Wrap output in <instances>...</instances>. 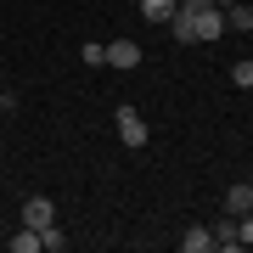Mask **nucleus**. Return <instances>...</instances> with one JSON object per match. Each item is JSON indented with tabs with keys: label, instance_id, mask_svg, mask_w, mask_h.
Instances as JSON below:
<instances>
[{
	"label": "nucleus",
	"instance_id": "nucleus-10",
	"mask_svg": "<svg viewBox=\"0 0 253 253\" xmlns=\"http://www.w3.org/2000/svg\"><path fill=\"white\" fill-rule=\"evenodd\" d=\"M225 23L248 34V28H253V6H242V0H231V6H225Z\"/></svg>",
	"mask_w": 253,
	"mask_h": 253
},
{
	"label": "nucleus",
	"instance_id": "nucleus-3",
	"mask_svg": "<svg viewBox=\"0 0 253 253\" xmlns=\"http://www.w3.org/2000/svg\"><path fill=\"white\" fill-rule=\"evenodd\" d=\"M56 219V208H51V197H28L23 203V225H34V231H45Z\"/></svg>",
	"mask_w": 253,
	"mask_h": 253
},
{
	"label": "nucleus",
	"instance_id": "nucleus-11",
	"mask_svg": "<svg viewBox=\"0 0 253 253\" xmlns=\"http://www.w3.org/2000/svg\"><path fill=\"white\" fill-rule=\"evenodd\" d=\"M11 253H40V231H34V225H23L17 236H11Z\"/></svg>",
	"mask_w": 253,
	"mask_h": 253
},
{
	"label": "nucleus",
	"instance_id": "nucleus-15",
	"mask_svg": "<svg viewBox=\"0 0 253 253\" xmlns=\"http://www.w3.org/2000/svg\"><path fill=\"white\" fill-rule=\"evenodd\" d=\"M236 236H242V248H253V214H242V219H236Z\"/></svg>",
	"mask_w": 253,
	"mask_h": 253
},
{
	"label": "nucleus",
	"instance_id": "nucleus-13",
	"mask_svg": "<svg viewBox=\"0 0 253 253\" xmlns=\"http://www.w3.org/2000/svg\"><path fill=\"white\" fill-rule=\"evenodd\" d=\"M79 56H84V68H107V45H96V40H90Z\"/></svg>",
	"mask_w": 253,
	"mask_h": 253
},
{
	"label": "nucleus",
	"instance_id": "nucleus-12",
	"mask_svg": "<svg viewBox=\"0 0 253 253\" xmlns=\"http://www.w3.org/2000/svg\"><path fill=\"white\" fill-rule=\"evenodd\" d=\"M40 248H45V253H62V248H68V236H62V231H56V219H51V225H45V231H40Z\"/></svg>",
	"mask_w": 253,
	"mask_h": 253
},
{
	"label": "nucleus",
	"instance_id": "nucleus-14",
	"mask_svg": "<svg viewBox=\"0 0 253 253\" xmlns=\"http://www.w3.org/2000/svg\"><path fill=\"white\" fill-rule=\"evenodd\" d=\"M231 84H242V90H248V84H253V56H242V62L231 68Z\"/></svg>",
	"mask_w": 253,
	"mask_h": 253
},
{
	"label": "nucleus",
	"instance_id": "nucleus-4",
	"mask_svg": "<svg viewBox=\"0 0 253 253\" xmlns=\"http://www.w3.org/2000/svg\"><path fill=\"white\" fill-rule=\"evenodd\" d=\"M225 214H231V219H242V214H253V186H248V180H236V186L225 191Z\"/></svg>",
	"mask_w": 253,
	"mask_h": 253
},
{
	"label": "nucleus",
	"instance_id": "nucleus-6",
	"mask_svg": "<svg viewBox=\"0 0 253 253\" xmlns=\"http://www.w3.org/2000/svg\"><path fill=\"white\" fill-rule=\"evenodd\" d=\"M214 248H219V253H236V248H242V236H236V219H231V214L214 225Z\"/></svg>",
	"mask_w": 253,
	"mask_h": 253
},
{
	"label": "nucleus",
	"instance_id": "nucleus-2",
	"mask_svg": "<svg viewBox=\"0 0 253 253\" xmlns=\"http://www.w3.org/2000/svg\"><path fill=\"white\" fill-rule=\"evenodd\" d=\"M219 34H225V6L191 11V40H219Z\"/></svg>",
	"mask_w": 253,
	"mask_h": 253
},
{
	"label": "nucleus",
	"instance_id": "nucleus-7",
	"mask_svg": "<svg viewBox=\"0 0 253 253\" xmlns=\"http://www.w3.org/2000/svg\"><path fill=\"white\" fill-rule=\"evenodd\" d=\"M208 248H214V231H203V225H191L180 236V253H208Z\"/></svg>",
	"mask_w": 253,
	"mask_h": 253
},
{
	"label": "nucleus",
	"instance_id": "nucleus-9",
	"mask_svg": "<svg viewBox=\"0 0 253 253\" xmlns=\"http://www.w3.org/2000/svg\"><path fill=\"white\" fill-rule=\"evenodd\" d=\"M169 34L180 40V45H191V11H186V6H174V17H169Z\"/></svg>",
	"mask_w": 253,
	"mask_h": 253
},
{
	"label": "nucleus",
	"instance_id": "nucleus-8",
	"mask_svg": "<svg viewBox=\"0 0 253 253\" xmlns=\"http://www.w3.org/2000/svg\"><path fill=\"white\" fill-rule=\"evenodd\" d=\"M174 6H180V0H141V17H146V23H169Z\"/></svg>",
	"mask_w": 253,
	"mask_h": 253
},
{
	"label": "nucleus",
	"instance_id": "nucleus-16",
	"mask_svg": "<svg viewBox=\"0 0 253 253\" xmlns=\"http://www.w3.org/2000/svg\"><path fill=\"white\" fill-rule=\"evenodd\" d=\"M0 113H6V107H0Z\"/></svg>",
	"mask_w": 253,
	"mask_h": 253
},
{
	"label": "nucleus",
	"instance_id": "nucleus-1",
	"mask_svg": "<svg viewBox=\"0 0 253 253\" xmlns=\"http://www.w3.org/2000/svg\"><path fill=\"white\" fill-rule=\"evenodd\" d=\"M113 124H118V141H124V146H135V152L146 146V118H141L135 107H118V113H113Z\"/></svg>",
	"mask_w": 253,
	"mask_h": 253
},
{
	"label": "nucleus",
	"instance_id": "nucleus-5",
	"mask_svg": "<svg viewBox=\"0 0 253 253\" xmlns=\"http://www.w3.org/2000/svg\"><path fill=\"white\" fill-rule=\"evenodd\" d=\"M135 62H141L135 40H113V45H107V68H135Z\"/></svg>",
	"mask_w": 253,
	"mask_h": 253
}]
</instances>
